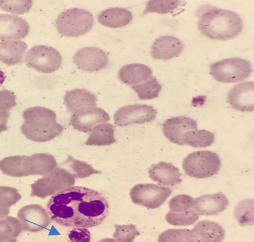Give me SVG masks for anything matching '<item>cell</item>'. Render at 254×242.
Segmentation results:
<instances>
[{
	"instance_id": "1",
	"label": "cell",
	"mask_w": 254,
	"mask_h": 242,
	"mask_svg": "<svg viewBox=\"0 0 254 242\" xmlns=\"http://www.w3.org/2000/svg\"><path fill=\"white\" fill-rule=\"evenodd\" d=\"M46 210L59 225L89 229L103 223L110 206L107 197L94 189L71 186L50 197Z\"/></svg>"
},
{
	"instance_id": "2",
	"label": "cell",
	"mask_w": 254,
	"mask_h": 242,
	"mask_svg": "<svg viewBox=\"0 0 254 242\" xmlns=\"http://www.w3.org/2000/svg\"><path fill=\"white\" fill-rule=\"evenodd\" d=\"M21 130L26 138L35 143H46L57 137L64 127L57 121V114L50 108L34 107L23 113Z\"/></svg>"
},
{
	"instance_id": "3",
	"label": "cell",
	"mask_w": 254,
	"mask_h": 242,
	"mask_svg": "<svg viewBox=\"0 0 254 242\" xmlns=\"http://www.w3.org/2000/svg\"><path fill=\"white\" fill-rule=\"evenodd\" d=\"M198 29L203 35L211 40L227 41L237 37L242 32L244 23L238 14L216 9L201 16Z\"/></svg>"
},
{
	"instance_id": "4",
	"label": "cell",
	"mask_w": 254,
	"mask_h": 242,
	"mask_svg": "<svg viewBox=\"0 0 254 242\" xmlns=\"http://www.w3.org/2000/svg\"><path fill=\"white\" fill-rule=\"evenodd\" d=\"M57 160L51 154L36 153L27 155H13L0 161V171L12 177L46 175L57 168Z\"/></svg>"
},
{
	"instance_id": "5",
	"label": "cell",
	"mask_w": 254,
	"mask_h": 242,
	"mask_svg": "<svg viewBox=\"0 0 254 242\" xmlns=\"http://www.w3.org/2000/svg\"><path fill=\"white\" fill-rule=\"evenodd\" d=\"M94 18L88 11L73 8L61 13L56 21L59 33L67 37L78 38L93 29Z\"/></svg>"
},
{
	"instance_id": "6",
	"label": "cell",
	"mask_w": 254,
	"mask_h": 242,
	"mask_svg": "<svg viewBox=\"0 0 254 242\" xmlns=\"http://www.w3.org/2000/svg\"><path fill=\"white\" fill-rule=\"evenodd\" d=\"M183 167L188 176L197 179H206L218 173L221 160L216 153L199 151L191 152L184 158Z\"/></svg>"
},
{
	"instance_id": "7",
	"label": "cell",
	"mask_w": 254,
	"mask_h": 242,
	"mask_svg": "<svg viewBox=\"0 0 254 242\" xmlns=\"http://www.w3.org/2000/svg\"><path fill=\"white\" fill-rule=\"evenodd\" d=\"M76 179L62 166H58L31 185V196L45 198L73 186Z\"/></svg>"
},
{
	"instance_id": "8",
	"label": "cell",
	"mask_w": 254,
	"mask_h": 242,
	"mask_svg": "<svg viewBox=\"0 0 254 242\" xmlns=\"http://www.w3.org/2000/svg\"><path fill=\"white\" fill-rule=\"evenodd\" d=\"M210 74L217 82L231 83L242 82L251 76L253 67L250 61L230 58L212 64Z\"/></svg>"
},
{
	"instance_id": "9",
	"label": "cell",
	"mask_w": 254,
	"mask_h": 242,
	"mask_svg": "<svg viewBox=\"0 0 254 242\" xmlns=\"http://www.w3.org/2000/svg\"><path fill=\"white\" fill-rule=\"evenodd\" d=\"M25 62L30 68L44 74L58 70L63 62V57L57 49L47 46H37L29 50Z\"/></svg>"
},
{
	"instance_id": "10",
	"label": "cell",
	"mask_w": 254,
	"mask_h": 242,
	"mask_svg": "<svg viewBox=\"0 0 254 242\" xmlns=\"http://www.w3.org/2000/svg\"><path fill=\"white\" fill-rule=\"evenodd\" d=\"M170 211L166 220L175 226H188L194 224L199 218V213L193 207V198L188 194H179L169 202Z\"/></svg>"
},
{
	"instance_id": "11",
	"label": "cell",
	"mask_w": 254,
	"mask_h": 242,
	"mask_svg": "<svg viewBox=\"0 0 254 242\" xmlns=\"http://www.w3.org/2000/svg\"><path fill=\"white\" fill-rule=\"evenodd\" d=\"M172 194L169 188L153 184H139L130 192L131 200L148 209H156L164 204Z\"/></svg>"
},
{
	"instance_id": "12",
	"label": "cell",
	"mask_w": 254,
	"mask_h": 242,
	"mask_svg": "<svg viewBox=\"0 0 254 242\" xmlns=\"http://www.w3.org/2000/svg\"><path fill=\"white\" fill-rule=\"evenodd\" d=\"M157 111L152 105L133 104L119 108L114 115L116 125L125 127L151 122L156 118Z\"/></svg>"
},
{
	"instance_id": "13",
	"label": "cell",
	"mask_w": 254,
	"mask_h": 242,
	"mask_svg": "<svg viewBox=\"0 0 254 242\" xmlns=\"http://www.w3.org/2000/svg\"><path fill=\"white\" fill-rule=\"evenodd\" d=\"M17 217L21 222L22 230L26 232H40L51 224L47 210L39 204H30L22 207L18 211Z\"/></svg>"
},
{
	"instance_id": "14",
	"label": "cell",
	"mask_w": 254,
	"mask_h": 242,
	"mask_svg": "<svg viewBox=\"0 0 254 242\" xmlns=\"http://www.w3.org/2000/svg\"><path fill=\"white\" fill-rule=\"evenodd\" d=\"M110 120V115L99 107H87L72 113L71 123L75 129L80 132L89 133L99 124Z\"/></svg>"
},
{
	"instance_id": "15",
	"label": "cell",
	"mask_w": 254,
	"mask_h": 242,
	"mask_svg": "<svg viewBox=\"0 0 254 242\" xmlns=\"http://www.w3.org/2000/svg\"><path fill=\"white\" fill-rule=\"evenodd\" d=\"M73 60L81 70L94 72L102 70L108 65L109 60L106 52L97 47H86L75 53Z\"/></svg>"
},
{
	"instance_id": "16",
	"label": "cell",
	"mask_w": 254,
	"mask_h": 242,
	"mask_svg": "<svg viewBox=\"0 0 254 242\" xmlns=\"http://www.w3.org/2000/svg\"><path fill=\"white\" fill-rule=\"evenodd\" d=\"M164 136L170 143L184 145V134L189 131L197 130V124L193 119L186 116H177L167 119L162 125Z\"/></svg>"
},
{
	"instance_id": "17",
	"label": "cell",
	"mask_w": 254,
	"mask_h": 242,
	"mask_svg": "<svg viewBox=\"0 0 254 242\" xmlns=\"http://www.w3.org/2000/svg\"><path fill=\"white\" fill-rule=\"evenodd\" d=\"M254 83H240L231 89L228 95V102L231 107L244 112L254 109Z\"/></svg>"
},
{
	"instance_id": "18",
	"label": "cell",
	"mask_w": 254,
	"mask_h": 242,
	"mask_svg": "<svg viewBox=\"0 0 254 242\" xmlns=\"http://www.w3.org/2000/svg\"><path fill=\"white\" fill-rule=\"evenodd\" d=\"M29 32V25L23 18L0 14V40H21L26 38Z\"/></svg>"
},
{
	"instance_id": "19",
	"label": "cell",
	"mask_w": 254,
	"mask_h": 242,
	"mask_svg": "<svg viewBox=\"0 0 254 242\" xmlns=\"http://www.w3.org/2000/svg\"><path fill=\"white\" fill-rule=\"evenodd\" d=\"M184 48L180 39L172 36H161L152 44L150 54L154 59L167 60L179 56Z\"/></svg>"
},
{
	"instance_id": "20",
	"label": "cell",
	"mask_w": 254,
	"mask_h": 242,
	"mask_svg": "<svg viewBox=\"0 0 254 242\" xmlns=\"http://www.w3.org/2000/svg\"><path fill=\"white\" fill-rule=\"evenodd\" d=\"M229 205L227 197L217 193L196 197L193 199V207L199 215L210 216L218 215Z\"/></svg>"
},
{
	"instance_id": "21",
	"label": "cell",
	"mask_w": 254,
	"mask_h": 242,
	"mask_svg": "<svg viewBox=\"0 0 254 242\" xmlns=\"http://www.w3.org/2000/svg\"><path fill=\"white\" fill-rule=\"evenodd\" d=\"M149 178L158 184L174 186L182 182L180 170L171 163L153 164L149 169Z\"/></svg>"
},
{
	"instance_id": "22",
	"label": "cell",
	"mask_w": 254,
	"mask_h": 242,
	"mask_svg": "<svg viewBox=\"0 0 254 242\" xmlns=\"http://www.w3.org/2000/svg\"><path fill=\"white\" fill-rule=\"evenodd\" d=\"M152 78L151 68L144 64H129L123 66L119 72V79L131 87L146 82Z\"/></svg>"
},
{
	"instance_id": "23",
	"label": "cell",
	"mask_w": 254,
	"mask_h": 242,
	"mask_svg": "<svg viewBox=\"0 0 254 242\" xmlns=\"http://www.w3.org/2000/svg\"><path fill=\"white\" fill-rule=\"evenodd\" d=\"M196 242H222L225 232L221 225L210 221H202L191 230Z\"/></svg>"
},
{
	"instance_id": "24",
	"label": "cell",
	"mask_w": 254,
	"mask_h": 242,
	"mask_svg": "<svg viewBox=\"0 0 254 242\" xmlns=\"http://www.w3.org/2000/svg\"><path fill=\"white\" fill-rule=\"evenodd\" d=\"M27 48L24 42L7 40L0 42V62L7 66L21 63Z\"/></svg>"
},
{
	"instance_id": "25",
	"label": "cell",
	"mask_w": 254,
	"mask_h": 242,
	"mask_svg": "<svg viewBox=\"0 0 254 242\" xmlns=\"http://www.w3.org/2000/svg\"><path fill=\"white\" fill-rule=\"evenodd\" d=\"M64 100L67 110L72 113L83 108L97 106L96 96L86 90L75 89L67 91Z\"/></svg>"
},
{
	"instance_id": "26",
	"label": "cell",
	"mask_w": 254,
	"mask_h": 242,
	"mask_svg": "<svg viewBox=\"0 0 254 242\" xmlns=\"http://www.w3.org/2000/svg\"><path fill=\"white\" fill-rule=\"evenodd\" d=\"M132 19L133 15L130 11L121 7L110 8L103 11L98 16L100 24L112 29L127 26Z\"/></svg>"
},
{
	"instance_id": "27",
	"label": "cell",
	"mask_w": 254,
	"mask_h": 242,
	"mask_svg": "<svg viewBox=\"0 0 254 242\" xmlns=\"http://www.w3.org/2000/svg\"><path fill=\"white\" fill-rule=\"evenodd\" d=\"M116 142L113 125L102 123L97 125L91 130L85 145L87 146H109Z\"/></svg>"
},
{
	"instance_id": "28",
	"label": "cell",
	"mask_w": 254,
	"mask_h": 242,
	"mask_svg": "<svg viewBox=\"0 0 254 242\" xmlns=\"http://www.w3.org/2000/svg\"><path fill=\"white\" fill-rule=\"evenodd\" d=\"M183 142L193 148H206L214 143V135L205 130H190L184 134Z\"/></svg>"
},
{
	"instance_id": "29",
	"label": "cell",
	"mask_w": 254,
	"mask_h": 242,
	"mask_svg": "<svg viewBox=\"0 0 254 242\" xmlns=\"http://www.w3.org/2000/svg\"><path fill=\"white\" fill-rule=\"evenodd\" d=\"M62 167L73 175L75 179H85L91 175L98 174L101 172L96 170L89 164L75 159L71 155L63 163Z\"/></svg>"
},
{
	"instance_id": "30",
	"label": "cell",
	"mask_w": 254,
	"mask_h": 242,
	"mask_svg": "<svg viewBox=\"0 0 254 242\" xmlns=\"http://www.w3.org/2000/svg\"><path fill=\"white\" fill-rule=\"evenodd\" d=\"M22 231L21 222L13 216L0 219V242H6L18 238Z\"/></svg>"
},
{
	"instance_id": "31",
	"label": "cell",
	"mask_w": 254,
	"mask_h": 242,
	"mask_svg": "<svg viewBox=\"0 0 254 242\" xmlns=\"http://www.w3.org/2000/svg\"><path fill=\"white\" fill-rule=\"evenodd\" d=\"M138 95L139 99L146 100L158 98L162 86L156 78L152 77L147 82L132 87Z\"/></svg>"
},
{
	"instance_id": "32",
	"label": "cell",
	"mask_w": 254,
	"mask_h": 242,
	"mask_svg": "<svg viewBox=\"0 0 254 242\" xmlns=\"http://www.w3.org/2000/svg\"><path fill=\"white\" fill-rule=\"evenodd\" d=\"M186 4V2L182 1H149L146 4L143 15L149 13H172L179 7L183 6Z\"/></svg>"
},
{
	"instance_id": "33",
	"label": "cell",
	"mask_w": 254,
	"mask_h": 242,
	"mask_svg": "<svg viewBox=\"0 0 254 242\" xmlns=\"http://www.w3.org/2000/svg\"><path fill=\"white\" fill-rule=\"evenodd\" d=\"M158 242H196L191 230L170 229L162 233Z\"/></svg>"
},
{
	"instance_id": "34",
	"label": "cell",
	"mask_w": 254,
	"mask_h": 242,
	"mask_svg": "<svg viewBox=\"0 0 254 242\" xmlns=\"http://www.w3.org/2000/svg\"><path fill=\"white\" fill-rule=\"evenodd\" d=\"M116 231L113 234L114 239L117 242H133L136 236L140 235L135 225H114Z\"/></svg>"
},
{
	"instance_id": "35",
	"label": "cell",
	"mask_w": 254,
	"mask_h": 242,
	"mask_svg": "<svg viewBox=\"0 0 254 242\" xmlns=\"http://www.w3.org/2000/svg\"><path fill=\"white\" fill-rule=\"evenodd\" d=\"M253 202L251 199L246 200L236 206V217L239 224L244 225H253Z\"/></svg>"
},
{
	"instance_id": "36",
	"label": "cell",
	"mask_w": 254,
	"mask_h": 242,
	"mask_svg": "<svg viewBox=\"0 0 254 242\" xmlns=\"http://www.w3.org/2000/svg\"><path fill=\"white\" fill-rule=\"evenodd\" d=\"M17 189L8 186H0V208H10L21 199Z\"/></svg>"
},
{
	"instance_id": "37",
	"label": "cell",
	"mask_w": 254,
	"mask_h": 242,
	"mask_svg": "<svg viewBox=\"0 0 254 242\" xmlns=\"http://www.w3.org/2000/svg\"><path fill=\"white\" fill-rule=\"evenodd\" d=\"M32 5V1H0V9L15 14L29 12Z\"/></svg>"
},
{
	"instance_id": "38",
	"label": "cell",
	"mask_w": 254,
	"mask_h": 242,
	"mask_svg": "<svg viewBox=\"0 0 254 242\" xmlns=\"http://www.w3.org/2000/svg\"><path fill=\"white\" fill-rule=\"evenodd\" d=\"M68 238L71 242H90L91 233L85 228H75L68 234Z\"/></svg>"
},
{
	"instance_id": "39",
	"label": "cell",
	"mask_w": 254,
	"mask_h": 242,
	"mask_svg": "<svg viewBox=\"0 0 254 242\" xmlns=\"http://www.w3.org/2000/svg\"><path fill=\"white\" fill-rule=\"evenodd\" d=\"M16 106V96L8 90L0 91V107L10 110Z\"/></svg>"
},
{
	"instance_id": "40",
	"label": "cell",
	"mask_w": 254,
	"mask_h": 242,
	"mask_svg": "<svg viewBox=\"0 0 254 242\" xmlns=\"http://www.w3.org/2000/svg\"><path fill=\"white\" fill-rule=\"evenodd\" d=\"M9 117V111L0 107V133L7 130V123Z\"/></svg>"
},
{
	"instance_id": "41",
	"label": "cell",
	"mask_w": 254,
	"mask_h": 242,
	"mask_svg": "<svg viewBox=\"0 0 254 242\" xmlns=\"http://www.w3.org/2000/svg\"><path fill=\"white\" fill-rule=\"evenodd\" d=\"M9 213L10 208H0V219L5 218Z\"/></svg>"
},
{
	"instance_id": "42",
	"label": "cell",
	"mask_w": 254,
	"mask_h": 242,
	"mask_svg": "<svg viewBox=\"0 0 254 242\" xmlns=\"http://www.w3.org/2000/svg\"><path fill=\"white\" fill-rule=\"evenodd\" d=\"M5 79V76L4 72L0 70V86L2 85V83L4 82Z\"/></svg>"
},
{
	"instance_id": "43",
	"label": "cell",
	"mask_w": 254,
	"mask_h": 242,
	"mask_svg": "<svg viewBox=\"0 0 254 242\" xmlns=\"http://www.w3.org/2000/svg\"><path fill=\"white\" fill-rule=\"evenodd\" d=\"M97 242H117L115 239H111V238H106V239H101V240H100L99 241Z\"/></svg>"
},
{
	"instance_id": "44",
	"label": "cell",
	"mask_w": 254,
	"mask_h": 242,
	"mask_svg": "<svg viewBox=\"0 0 254 242\" xmlns=\"http://www.w3.org/2000/svg\"><path fill=\"white\" fill-rule=\"evenodd\" d=\"M6 242H16V239H13V240H12V241Z\"/></svg>"
}]
</instances>
